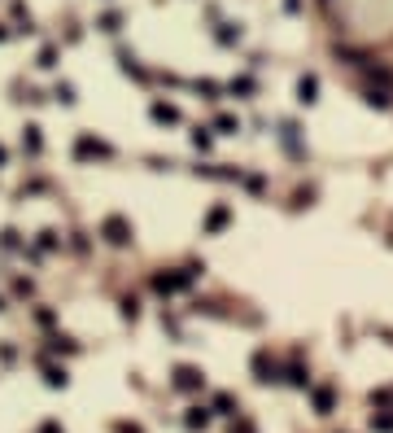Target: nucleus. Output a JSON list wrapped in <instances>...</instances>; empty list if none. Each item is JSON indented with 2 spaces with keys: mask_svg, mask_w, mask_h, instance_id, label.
I'll return each mask as SVG.
<instances>
[{
  "mask_svg": "<svg viewBox=\"0 0 393 433\" xmlns=\"http://www.w3.org/2000/svg\"><path fill=\"white\" fill-rule=\"evenodd\" d=\"M101 232H105L110 245H127V241H131V223L123 219V214H110V219L101 223Z\"/></svg>",
  "mask_w": 393,
  "mask_h": 433,
  "instance_id": "f257e3e1",
  "label": "nucleus"
},
{
  "mask_svg": "<svg viewBox=\"0 0 393 433\" xmlns=\"http://www.w3.org/2000/svg\"><path fill=\"white\" fill-rule=\"evenodd\" d=\"M75 153H79L83 162H88V158H110V144H101V140H92V136H79Z\"/></svg>",
  "mask_w": 393,
  "mask_h": 433,
  "instance_id": "f03ea898",
  "label": "nucleus"
},
{
  "mask_svg": "<svg viewBox=\"0 0 393 433\" xmlns=\"http://www.w3.org/2000/svg\"><path fill=\"white\" fill-rule=\"evenodd\" d=\"M201 381H206V377H201V372L197 368H175V385H180V390H188V394H193V390H201Z\"/></svg>",
  "mask_w": 393,
  "mask_h": 433,
  "instance_id": "7ed1b4c3",
  "label": "nucleus"
},
{
  "mask_svg": "<svg viewBox=\"0 0 393 433\" xmlns=\"http://www.w3.org/2000/svg\"><path fill=\"white\" fill-rule=\"evenodd\" d=\"M210 416H214L210 407H193V412L184 416V425H188V429H206V425H210Z\"/></svg>",
  "mask_w": 393,
  "mask_h": 433,
  "instance_id": "20e7f679",
  "label": "nucleus"
},
{
  "mask_svg": "<svg viewBox=\"0 0 393 433\" xmlns=\"http://www.w3.org/2000/svg\"><path fill=\"white\" fill-rule=\"evenodd\" d=\"M153 118H158V123H180V110H175V105L153 101Z\"/></svg>",
  "mask_w": 393,
  "mask_h": 433,
  "instance_id": "39448f33",
  "label": "nucleus"
},
{
  "mask_svg": "<svg viewBox=\"0 0 393 433\" xmlns=\"http://www.w3.org/2000/svg\"><path fill=\"white\" fill-rule=\"evenodd\" d=\"M297 92H302V105H311V101H315V92H319V79H315V75H306L302 83H297Z\"/></svg>",
  "mask_w": 393,
  "mask_h": 433,
  "instance_id": "423d86ee",
  "label": "nucleus"
},
{
  "mask_svg": "<svg viewBox=\"0 0 393 433\" xmlns=\"http://www.w3.org/2000/svg\"><path fill=\"white\" fill-rule=\"evenodd\" d=\"M223 223H228V206H214V210H210V219H206V227H210V232H219Z\"/></svg>",
  "mask_w": 393,
  "mask_h": 433,
  "instance_id": "0eeeda50",
  "label": "nucleus"
},
{
  "mask_svg": "<svg viewBox=\"0 0 393 433\" xmlns=\"http://www.w3.org/2000/svg\"><path fill=\"white\" fill-rule=\"evenodd\" d=\"M44 381H49L53 390H62V385H66V368H44Z\"/></svg>",
  "mask_w": 393,
  "mask_h": 433,
  "instance_id": "6e6552de",
  "label": "nucleus"
},
{
  "mask_svg": "<svg viewBox=\"0 0 393 433\" xmlns=\"http://www.w3.org/2000/svg\"><path fill=\"white\" fill-rule=\"evenodd\" d=\"M315 407H319V416H332V394L328 390H315Z\"/></svg>",
  "mask_w": 393,
  "mask_h": 433,
  "instance_id": "1a4fd4ad",
  "label": "nucleus"
},
{
  "mask_svg": "<svg viewBox=\"0 0 393 433\" xmlns=\"http://www.w3.org/2000/svg\"><path fill=\"white\" fill-rule=\"evenodd\" d=\"M214 412H219V416H232V399H228V394H219V399H214Z\"/></svg>",
  "mask_w": 393,
  "mask_h": 433,
  "instance_id": "9d476101",
  "label": "nucleus"
},
{
  "mask_svg": "<svg viewBox=\"0 0 393 433\" xmlns=\"http://www.w3.org/2000/svg\"><path fill=\"white\" fill-rule=\"evenodd\" d=\"M27 149L40 153V127H27Z\"/></svg>",
  "mask_w": 393,
  "mask_h": 433,
  "instance_id": "9b49d317",
  "label": "nucleus"
},
{
  "mask_svg": "<svg viewBox=\"0 0 393 433\" xmlns=\"http://www.w3.org/2000/svg\"><path fill=\"white\" fill-rule=\"evenodd\" d=\"M193 144H197V149H210V131L197 127V131H193Z\"/></svg>",
  "mask_w": 393,
  "mask_h": 433,
  "instance_id": "f8f14e48",
  "label": "nucleus"
},
{
  "mask_svg": "<svg viewBox=\"0 0 393 433\" xmlns=\"http://www.w3.org/2000/svg\"><path fill=\"white\" fill-rule=\"evenodd\" d=\"M214 127H219V131H236V127H241V123H236V118H232V114H223V118H219V123H214Z\"/></svg>",
  "mask_w": 393,
  "mask_h": 433,
  "instance_id": "ddd939ff",
  "label": "nucleus"
},
{
  "mask_svg": "<svg viewBox=\"0 0 393 433\" xmlns=\"http://www.w3.org/2000/svg\"><path fill=\"white\" fill-rule=\"evenodd\" d=\"M372 425H376V429H385V433H389V429H393V412H385V416H376V420H372Z\"/></svg>",
  "mask_w": 393,
  "mask_h": 433,
  "instance_id": "4468645a",
  "label": "nucleus"
},
{
  "mask_svg": "<svg viewBox=\"0 0 393 433\" xmlns=\"http://www.w3.org/2000/svg\"><path fill=\"white\" fill-rule=\"evenodd\" d=\"M101 31H118V14H105L101 18Z\"/></svg>",
  "mask_w": 393,
  "mask_h": 433,
  "instance_id": "2eb2a0df",
  "label": "nucleus"
},
{
  "mask_svg": "<svg viewBox=\"0 0 393 433\" xmlns=\"http://www.w3.org/2000/svg\"><path fill=\"white\" fill-rule=\"evenodd\" d=\"M40 433H66V429L57 425V420H44V425H40Z\"/></svg>",
  "mask_w": 393,
  "mask_h": 433,
  "instance_id": "dca6fc26",
  "label": "nucleus"
},
{
  "mask_svg": "<svg viewBox=\"0 0 393 433\" xmlns=\"http://www.w3.org/2000/svg\"><path fill=\"white\" fill-rule=\"evenodd\" d=\"M0 40H9V31H5V27H0Z\"/></svg>",
  "mask_w": 393,
  "mask_h": 433,
  "instance_id": "f3484780",
  "label": "nucleus"
},
{
  "mask_svg": "<svg viewBox=\"0 0 393 433\" xmlns=\"http://www.w3.org/2000/svg\"><path fill=\"white\" fill-rule=\"evenodd\" d=\"M0 166H5V149H0Z\"/></svg>",
  "mask_w": 393,
  "mask_h": 433,
  "instance_id": "a211bd4d",
  "label": "nucleus"
},
{
  "mask_svg": "<svg viewBox=\"0 0 393 433\" xmlns=\"http://www.w3.org/2000/svg\"><path fill=\"white\" fill-rule=\"evenodd\" d=\"M0 307H5V302H0Z\"/></svg>",
  "mask_w": 393,
  "mask_h": 433,
  "instance_id": "6ab92c4d",
  "label": "nucleus"
}]
</instances>
